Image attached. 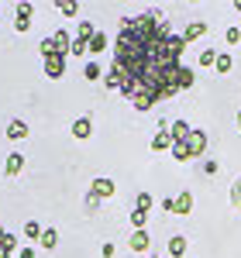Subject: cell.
<instances>
[{
	"label": "cell",
	"instance_id": "obj_1",
	"mask_svg": "<svg viewBox=\"0 0 241 258\" xmlns=\"http://www.w3.org/2000/svg\"><path fill=\"white\" fill-rule=\"evenodd\" d=\"M193 83H197V76H193V69L179 62V66H176V73H172V86H176V90H190Z\"/></svg>",
	"mask_w": 241,
	"mask_h": 258
},
{
	"label": "cell",
	"instance_id": "obj_2",
	"mask_svg": "<svg viewBox=\"0 0 241 258\" xmlns=\"http://www.w3.org/2000/svg\"><path fill=\"white\" fill-rule=\"evenodd\" d=\"M14 11H18V18H14V31L24 35V31L31 28V14H35V7H31V4H18Z\"/></svg>",
	"mask_w": 241,
	"mask_h": 258
},
{
	"label": "cell",
	"instance_id": "obj_3",
	"mask_svg": "<svg viewBox=\"0 0 241 258\" xmlns=\"http://www.w3.org/2000/svg\"><path fill=\"white\" fill-rule=\"evenodd\" d=\"M114 189H117L114 179H93V186H90V193H93L97 200H110V197H114Z\"/></svg>",
	"mask_w": 241,
	"mask_h": 258
},
{
	"label": "cell",
	"instance_id": "obj_4",
	"mask_svg": "<svg viewBox=\"0 0 241 258\" xmlns=\"http://www.w3.org/2000/svg\"><path fill=\"white\" fill-rule=\"evenodd\" d=\"M45 76H48V80H62V76H66V59H62V55L45 59Z\"/></svg>",
	"mask_w": 241,
	"mask_h": 258
},
{
	"label": "cell",
	"instance_id": "obj_5",
	"mask_svg": "<svg viewBox=\"0 0 241 258\" xmlns=\"http://www.w3.org/2000/svg\"><path fill=\"white\" fill-rule=\"evenodd\" d=\"M186 148L193 152V159H200L203 152H207V131H193V135L186 138Z\"/></svg>",
	"mask_w": 241,
	"mask_h": 258
},
{
	"label": "cell",
	"instance_id": "obj_6",
	"mask_svg": "<svg viewBox=\"0 0 241 258\" xmlns=\"http://www.w3.org/2000/svg\"><path fill=\"white\" fill-rule=\"evenodd\" d=\"M190 210H193V193L190 189H179L176 193V217H190Z\"/></svg>",
	"mask_w": 241,
	"mask_h": 258
},
{
	"label": "cell",
	"instance_id": "obj_7",
	"mask_svg": "<svg viewBox=\"0 0 241 258\" xmlns=\"http://www.w3.org/2000/svg\"><path fill=\"white\" fill-rule=\"evenodd\" d=\"M128 244H131V251H135V255H145V251H148V244H152V241H148V231H135Z\"/></svg>",
	"mask_w": 241,
	"mask_h": 258
},
{
	"label": "cell",
	"instance_id": "obj_8",
	"mask_svg": "<svg viewBox=\"0 0 241 258\" xmlns=\"http://www.w3.org/2000/svg\"><path fill=\"white\" fill-rule=\"evenodd\" d=\"M90 131H93V120H90V117H76V120H73V138L86 141V138H90Z\"/></svg>",
	"mask_w": 241,
	"mask_h": 258
},
{
	"label": "cell",
	"instance_id": "obj_9",
	"mask_svg": "<svg viewBox=\"0 0 241 258\" xmlns=\"http://www.w3.org/2000/svg\"><path fill=\"white\" fill-rule=\"evenodd\" d=\"M52 41H55V52H59L62 59H66V55H73V38H69L66 31H55V35H52Z\"/></svg>",
	"mask_w": 241,
	"mask_h": 258
},
{
	"label": "cell",
	"instance_id": "obj_10",
	"mask_svg": "<svg viewBox=\"0 0 241 258\" xmlns=\"http://www.w3.org/2000/svg\"><path fill=\"white\" fill-rule=\"evenodd\" d=\"M169 135H172V141H186L193 135V127H190L186 120H172V124H169Z\"/></svg>",
	"mask_w": 241,
	"mask_h": 258
},
{
	"label": "cell",
	"instance_id": "obj_11",
	"mask_svg": "<svg viewBox=\"0 0 241 258\" xmlns=\"http://www.w3.org/2000/svg\"><path fill=\"white\" fill-rule=\"evenodd\" d=\"M21 169H24V155H18V152H14V155H7V162H4V172H7V176H18Z\"/></svg>",
	"mask_w": 241,
	"mask_h": 258
},
{
	"label": "cell",
	"instance_id": "obj_12",
	"mask_svg": "<svg viewBox=\"0 0 241 258\" xmlns=\"http://www.w3.org/2000/svg\"><path fill=\"white\" fill-rule=\"evenodd\" d=\"M7 138H11V141L28 138V124H24V120H11V127H7Z\"/></svg>",
	"mask_w": 241,
	"mask_h": 258
},
{
	"label": "cell",
	"instance_id": "obj_13",
	"mask_svg": "<svg viewBox=\"0 0 241 258\" xmlns=\"http://www.w3.org/2000/svg\"><path fill=\"white\" fill-rule=\"evenodd\" d=\"M172 145H176V141H172V135H169V131H162V135H155V138H152V152H165V148H172Z\"/></svg>",
	"mask_w": 241,
	"mask_h": 258
},
{
	"label": "cell",
	"instance_id": "obj_14",
	"mask_svg": "<svg viewBox=\"0 0 241 258\" xmlns=\"http://www.w3.org/2000/svg\"><path fill=\"white\" fill-rule=\"evenodd\" d=\"M203 31H207V24H203V21H193V24H186V31H183V41H193V38H200Z\"/></svg>",
	"mask_w": 241,
	"mask_h": 258
},
{
	"label": "cell",
	"instance_id": "obj_15",
	"mask_svg": "<svg viewBox=\"0 0 241 258\" xmlns=\"http://www.w3.org/2000/svg\"><path fill=\"white\" fill-rule=\"evenodd\" d=\"M172 159L176 162H193V152L186 148V141H176V145H172Z\"/></svg>",
	"mask_w": 241,
	"mask_h": 258
},
{
	"label": "cell",
	"instance_id": "obj_16",
	"mask_svg": "<svg viewBox=\"0 0 241 258\" xmlns=\"http://www.w3.org/2000/svg\"><path fill=\"white\" fill-rule=\"evenodd\" d=\"M169 255H172V258L186 255V238H179V234H176V238H169Z\"/></svg>",
	"mask_w": 241,
	"mask_h": 258
},
{
	"label": "cell",
	"instance_id": "obj_17",
	"mask_svg": "<svg viewBox=\"0 0 241 258\" xmlns=\"http://www.w3.org/2000/svg\"><path fill=\"white\" fill-rule=\"evenodd\" d=\"M41 234H45V231H41L38 220H28V224H24V238L28 241H41Z\"/></svg>",
	"mask_w": 241,
	"mask_h": 258
},
{
	"label": "cell",
	"instance_id": "obj_18",
	"mask_svg": "<svg viewBox=\"0 0 241 258\" xmlns=\"http://www.w3.org/2000/svg\"><path fill=\"white\" fill-rule=\"evenodd\" d=\"M103 48H107V35H103V31H97V35H93V41H90V55H100Z\"/></svg>",
	"mask_w": 241,
	"mask_h": 258
},
{
	"label": "cell",
	"instance_id": "obj_19",
	"mask_svg": "<svg viewBox=\"0 0 241 258\" xmlns=\"http://www.w3.org/2000/svg\"><path fill=\"white\" fill-rule=\"evenodd\" d=\"M83 76H86V80H100V76H103L100 62H86V66H83Z\"/></svg>",
	"mask_w": 241,
	"mask_h": 258
},
{
	"label": "cell",
	"instance_id": "obj_20",
	"mask_svg": "<svg viewBox=\"0 0 241 258\" xmlns=\"http://www.w3.org/2000/svg\"><path fill=\"white\" fill-rule=\"evenodd\" d=\"M197 62H200V66H217V48H203Z\"/></svg>",
	"mask_w": 241,
	"mask_h": 258
},
{
	"label": "cell",
	"instance_id": "obj_21",
	"mask_svg": "<svg viewBox=\"0 0 241 258\" xmlns=\"http://www.w3.org/2000/svg\"><path fill=\"white\" fill-rule=\"evenodd\" d=\"M231 66H234V62H231V55H227V52H221V55H217V66H214V69H217V73H231Z\"/></svg>",
	"mask_w": 241,
	"mask_h": 258
},
{
	"label": "cell",
	"instance_id": "obj_22",
	"mask_svg": "<svg viewBox=\"0 0 241 258\" xmlns=\"http://www.w3.org/2000/svg\"><path fill=\"white\" fill-rule=\"evenodd\" d=\"M131 103H135V107H138V110H148V107H152V103H155V97H152V93H138V97L131 100Z\"/></svg>",
	"mask_w": 241,
	"mask_h": 258
},
{
	"label": "cell",
	"instance_id": "obj_23",
	"mask_svg": "<svg viewBox=\"0 0 241 258\" xmlns=\"http://www.w3.org/2000/svg\"><path fill=\"white\" fill-rule=\"evenodd\" d=\"M38 244H41V248H55V244H59V234H55V231L48 227V231L41 234V241H38Z\"/></svg>",
	"mask_w": 241,
	"mask_h": 258
},
{
	"label": "cell",
	"instance_id": "obj_24",
	"mask_svg": "<svg viewBox=\"0 0 241 258\" xmlns=\"http://www.w3.org/2000/svg\"><path fill=\"white\" fill-rule=\"evenodd\" d=\"M145 220H148V214H141V210H131V224H135V231H145Z\"/></svg>",
	"mask_w": 241,
	"mask_h": 258
},
{
	"label": "cell",
	"instance_id": "obj_25",
	"mask_svg": "<svg viewBox=\"0 0 241 258\" xmlns=\"http://www.w3.org/2000/svg\"><path fill=\"white\" fill-rule=\"evenodd\" d=\"M148 207H152V197H148V193H138V203H135V210L148 214Z\"/></svg>",
	"mask_w": 241,
	"mask_h": 258
},
{
	"label": "cell",
	"instance_id": "obj_26",
	"mask_svg": "<svg viewBox=\"0 0 241 258\" xmlns=\"http://www.w3.org/2000/svg\"><path fill=\"white\" fill-rule=\"evenodd\" d=\"M41 55H45V59L59 55V52H55V41H52V38H45V41H41Z\"/></svg>",
	"mask_w": 241,
	"mask_h": 258
},
{
	"label": "cell",
	"instance_id": "obj_27",
	"mask_svg": "<svg viewBox=\"0 0 241 258\" xmlns=\"http://www.w3.org/2000/svg\"><path fill=\"white\" fill-rule=\"evenodd\" d=\"M231 203H234V207L241 210V179L234 182V186H231Z\"/></svg>",
	"mask_w": 241,
	"mask_h": 258
},
{
	"label": "cell",
	"instance_id": "obj_28",
	"mask_svg": "<svg viewBox=\"0 0 241 258\" xmlns=\"http://www.w3.org/2000/svg\"><path fill=\"white\" fill-rule=\"evenodd\" d=\"M224 38H227V45H238V41H241V31H238V28H227V35H224Z\"/></svg>",
	"mask_w": 241,
	"mask_h": 258
},
{
	"label": "cell",
	"instance_id": "obj_29",
	"mask_svg": "<svg viewBox=\"0 0 241 258\" xmlns=\"http://www.w3.org/2000/svg\"><path fill=\"white\" fill-rule=\"evenodd\" d=\"M59 11H62V14H66V18H73V14H76L80 7H76V4H59Z\"/></svg>",
	"mask_w": 241,
	"mask_h": 258
},
{
	"label": "cell",
	"instance_id": "obj_30",
	"mask_svg": "<svg viewBox=\"0 0 241 258\" xmlns=\"http://www.w3.org/2000/svg\"><path fill=\"white\" fill-rule=\"evenodd\" d=\"M18 258H35V248H31V244H28V248H21Z\"/></svg>",
	"mask_w": 241,
	"mask_h": 258
},
{
	"label": "cell",
	"instance_id": "obj_31",
	"mask_svg": "<svg viewBox=\"0 0 241 258\" xmlns=\"http://www.w3.org/2000/svg\"><path fill=\"white\" fill-rule=\"evenodd\" d=\"M234 7H238V14H241V4H234Z\"/></svg>",
	"mask_w": 241,
	"mask_h": 258
},
{
	"label": "cell",
	"instance_id": "obj_32",
	"mask_svg": "<svg viewBox=\"0 0 241 258\" xmlns=\"http://www.w3.org/2000/svg\"><path fill=\"white\" fill-rule=\"evenodd\" d=\"M238 127H241V114H238Z\"/></svg>",
	"mask_w": 241,
	"mask_h": 258
},
{
	"label": "cell",
	"instance_id": "obj_33",
	"mask_svg": "<svg viewBox=\"0 0 241 258\" xmlns=\"http://www.w3.org/2000/svg\"><path fill=\"white\" fill-rule=\"evenodd\" d=\"M152 258H159V255H152Z\"/></svg>",
	"mask_w": 241,
	"mask_h": 258
}]
</instances>
